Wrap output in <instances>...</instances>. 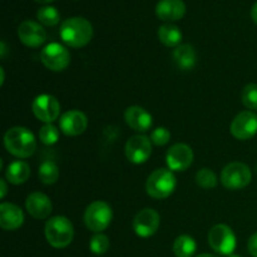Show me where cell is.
Masks as SVG:
<instances>
[{"mask_svg":"<svg viewBox=\"0 0 257 257\" xmlns=\"http://www.w3.org/2000/svg\"><path fill=\"white\" fill-rule=\"evenodd\" d=\"M38 22L45 27H54L60 22V14L58 9L50 5H44L37 12Z\"/></svg>","mask_w":257,"mask_h":257,"instance_id":"obj_25","label":"cell"},{"mask_svg":"<svg viewBox=\"0 0 257 257\" xmlns=\"http://www.w3.org/2000/svg\"><path fill=\"white\" fill-rule=\"evenodd\" d=\"M186 14V4L183 0H160L156 5V15L163 22H177Z\"/></svg>","mask_w":257,"mask_h":257,"instance_id":"obj_19","label":"cell"},{"mask_svg":"<svg viewBox=\"0 0 257 257\" xmlns=\"http://www.w3.org/2000/svg\"><path fill=\"white\" fill-rule=\"evenodd\" d=\"M230 132L238 141L251 140L257 135V115L252 110L238 113L231 122Z\"/></svg>","mask_w":257,"mask_h":257,"instance_id":"obj_11","label":"cell"},{"mask_svg":"<svg viewBox=\"0 0 257 257\" xmlns=\"http://www.w3.org/2000/svg\"><path fill=\"white\" fill-rule=\"evenodd\" d=\"M39 140L45 146L55 145L59 140V130L52 123H47L40 128Z\"/></svg>","mask_w":257,"mask_h":257,"instance_id":"obj_27","label":"cell"},{"mask_svg":"<svg viewBox=\"0 0 257 257\" xmlns=\"http://www.w3.org/2000/svg\"><path fill=\"white\" fill-rule=\"evenodd\" d=\"M40 60L47 69L62 72L70 64V53L60 43H50L40 53Z\"/></svg>","mask_w":257,"mask_h":257,"instance_id":"obj_8","label":"cell"},{"mask_svg":"<svg viewBox=\"0 0 257 257\" xmlns=\"http://www.w3.org/2000/svg\"><path fill=\"white\" fill-rule=\"evenodd\" d=\"M124 120L133 131L140 133H145L151 130L153 124V118L151 113H148L141 105H131L124 112Z\"/></svg>","mask_w":257,"mask_h":257,"instance_id":"obj_17","label":"cell"},{"mask_svg":"<svg viewBox=\"0 0 257 257\" xmlns=\"http://www.w3.org/2000/svg\"><path fill=\"white\" fill-rule=\"evenodd\" d=\"M60 38L70 48H83L92 40L93 25L82 17L68 18L60 25Z\"/></svg>","mask_w":257,"mask_h":257,"instance_id":"obj_1","label":"cell"},{"mask_svg":"<svg viewBox=\"0 0 257 257\" xmlns=\"http://www.w3.org/2000/svg\"><path fill=\"white\" fill-rule=\"evenodd\" d=\"M40 182L44 185H54L59 178V167L53 161H44L38 171Z\"/></svg>","mask_w":257,"mask_h":257,"instance_id":"obj_24","label":"cell"},{"mask_svg":"<svg viewBox=\"0 0 257 257\" xmlns=\"http://www.w3.org/2000/svg\"><path fill=\"white\" fill-rule=\"evenodd\" d=\"M247 250L252 257H257V232L253 233L247 242Z\"/></svg>","mask_w":257,"mask_h":257,"instance_id":"obj_31","label":"cell"},{"mask_svg":"<svg viewBox=\"0 0 257 257\" xmlns=\"http://www.w3.org/2000/svg\"><path fill=\"white\" fill-rule=\"evenodd\" d=\"M160 213L153 208H143L133 220V230L140 237H151L160 228Z\"/></svg>","mask_w":257,"mask_h":257,"instance_id":"obj_13","label":"cell"},{"mask_svg":"<svg viewBox=\"0 0 257 257\" xmlns=\"http://www.w3.org/2000/svg\"><path fill=\"white\" fill-rule=\"evenodd\" d=\"M193 151L190 146L185 143H176L166 153V162H167L168 170L173 172H183L188 170L193 163Z\"/></svg>","mask_w":257,"mask_h":257,"instance_id":"obj_12","label":"cell"},{"mask_svg":"<svg viewBox=\"0 0 257 257\" xmlns=\"http://www.w3.org/2000/svg\"><path fill=\"white\" fill-rule=\"evenodd\" d=\"M0 73H2V79H0V85L4 84V80H5V72H4V68H0Z\"/></svg>","mask_w":257,"mask_h":257,"instance_id":"obj_35","label":"cell"},{"mask_svg":"<svg viewBox=\"0 0 257 257\" xmlns=\"http://www.w3.org/2000/svg\"><path fill=\"white\" fill-rule=\"evenodd\" d=\"M251 18H252L253 23L257 24V2L253 4L252 9H251Z\"/></svg>","mask_w":257,"mask_h":257,"instance_id":"obj_33","label":"cell"},{"mask_svg":"<svg viewBox=\"0 0 257 257\" xmlns=\"http://www.w3.org/2000/svg\"><path fill=\"white\" fill-rule=\"evenodd\" d=\"M228 257H242V256H240V255H236V253H232V255H230Z\"/></svg>","mask_w":257,"mask_h":257,"instance_id":"obj_38","label":"cell"},{"mask_svg":"<svg viewBox=\"0 0 257 257\" xmlns=\"http://www.w3.org/2000/svg\"><path fill=\"white\" fill-rule=\"evenodd\" d=\"M197 250L195 238L188 235H181L173 242V253L176 257H193Z\"/></svg>","mask_w":257,"mask_h":257,"instance_id":"obj_23","label":"cell"},{"mask_svg":"<svg viewBox=\"0 0 257 257\" xmlns=\"http://www.w3.org/2000/svg\"><path fill=\"white\" fill-rule=\"evenodd\" d=\"M0 48H2V49H0V54H2V57L4 58L5 52H7V48H5V43L4 42L0 43Z\"/></svg>","mask_w":257,"mask_h":257,"instance_id":"obj_34","label":"cell"},{"mask_svg":"<svg viewBox=\"0 0 257 257\" xmlns=\"http://www.w3.org/2000/svg\"><path fill=\"white\" fill-rule=\"evenodd\" d=\"M208 245L215 252L220 253V255H232L236 245H237L235 232L230 226L225 225V223L215 225L208 231Z\"/></svg>","mask_w":257,"mask_h":257,"instance_id":"obj_7","label":"cell"},{"mask_svg":"<svg viewBox=\"0 0 257 257\" xmlns=\"http://www.w3.org/2000/svg\"><path fill=\"white\" fill-rule=\"evenodd\" d=\"M170 140H171V133L170 131L165 127L156 128V130H153L152 133H151V142H152L153 145L158 146V147H161V146H166L168 142H170Z\"/></svg>","mask_w":257,"mask_h":257,"instance_id":"obj_30","label":"cell"},{"mask_svg":"<svg viewBox=\"0 0 257 257\" xmlns=\"http://www.w3.org/2000/svg\"><path fill=\"white\" fill-rule=\"evenodd\" d=\"M0 186H2V190H0V197L4 198L8 193V186L4 178H0Z\"/></svg>","mask_w":257,"mask_h":257,"instance_id":"obj_32","label":"cell"},{"mask_svg":"<svg viewBox=\"0 0 257 257\" xmlns=\"http://www.w3.org/2000/svg\"><path fill=\"white\" fill-rule=\"evenodd\" d=\"M217 176L210 168H201L196 173V183L203 190H212L217 186Z\"/></svg>","mask_w":257,"mask_h":257,"instance_id":"obj_26","label":"cell"},{"mask_svg":"<svg viewBox=\"0 0 257 257\" xmlns=\"http://www.w3.org/2000/svg\"><path fill=\"white\" fill-rule=\"evenodd\" d=\"M112 218V207L105 201H94L85 208L84 223L92 232L102 233L110 225Z\"/></svg>","mask_w":257,"mask_h":257,"instance_id":"obj_5","label":"cell"},{"mask_svg":"<svg viewBox=\"0 0 257 257\" xmlns=\"http://www.w3.org/2000/svg\"><path fill=\"white\" fill-rule=\"evenodd\" d=\"M241 102L247 109H257V84L250 83L243 88L241 93Z\"/></svg>","mask_w":257,"mask_h":257,"instance_id":"obj_28","label":"cell"},{"mask_svg":"<svg viewBox=\"0 0 257 257\" xmlns=\"http://www.w3.org/2000/svg\"><path fill=\"white\" fill-rule=\"evenodd\" d=\"M7 181L12 185H23L30 177V167L24 161H14L10 163L5 172Z\"/></svg>","mask_w":257,"mask_h":257,"instance_id":"obj_21","label":"cell"},{"mask_svg":"<svg viewBox=\"0 0 257 257\" xmlns=\"http://www.w3.org/2000/svg\"><path fill=\"white\" fill-rule=\"evenodd\" d=\"M252 180L250 167L242 162H231L221 172V183L230 191H238L247 187Z\"/></svg>","mask_w":257,"mask_h":257,"instance_id":"obj_6","label":"cell"},{"mask_svg":"<svg viewBox=\"0 0 257 257\" xmlns=\"http://www.w3.org/2000/svg\"><path fill=\"white\" fill-rule=\"evenodd\" d=\"M124 153L127 160L135 165H142L147 162L152 155V142L151 138L145 135L132 136L127 141L124 147Z\"/></svg>","mask_w":257,"mask_h":257,"instance_id":"obj_10","label":"cell"},{"mask_svg":"<svg viewBox=\"0 0 257 257\" xmlns=\"http://www.w3.org/2000/svg\"><path fill=\"white\" fill-rule=\"evenodd\" d=\"M24 223V212L19 206L10 202L0 205V227L5 231H15Z\"/></svg>","mask_w":257,"mask_h":257,"instance_id":"obj_18","label":"cell"},{"mask_svg":"<svg viewBox=\"0 0 257 257\" xmlns=\"http://www.w3.org/2000/svg\"><path fill=\"white\" fill-rule=\"evenodd\" d=\"M60 131L68 137H77L85 132L88 127V118L83 112L77 109L68 110L60 115Z\"/></svg>","mask_w":257,"mask_h":257,"instance_id":"obj_15","label":"cell"},{"mask_svg":"<svg viewBox=\"0 0 257 257\" xmlns=\"http://www.w3.org/2000/svg\"><path fill=\"white\" fill-rule=\"evenodd\" d=\"M158 39L165 47L177 48L182 42V32L175 24H163L158 28Z\"/></svg>","mask_w":257,"mask_h":257,"instance_id":"obj_22","label":"cell"},{"mask_svg":"<svg viewBox=\"0 0 257 257\" xmlns=\"http://www.w3.org/2000/svg\"><path fill=\"white\" fill-rule=\"evenodd\" d=\"M33 114L40 122L53 123L59 118L60 114V103L54 95L40 94L34 98L32 103Z\"/></svg>","mask_w":257,"mask_h":257,"instance_id":"obj_9","label":"cell"},{"mask_svg":"<svg viewBox=\"0 0 257 257\" xmlns=\"http://www.w3.org/2000/svg\"><path fill=\"white\" fill-rule=\"evenodd\" d=\"M172 59L181 70H192L197 64V53L191 44H181L173 49Z\"/></svg>","mask_w":257,"mask_h":257,"instance_id":"obj_20","label":"cell"},{"mask_svg":"<svg viewBox=\"0 0 257 257\" xmlns=\"http://www.w3.org/2000/svg\"><path fill=\"white\" fill-rule=\"evenodd\" d=\"M35 2L39 3V4H49V3L55 2V0H35Z\"/></svg>","mask_w":257,"mask_h":257,"instance_id":"obj_36","label":"cell"},{"mask_svg":"<svg viewBox=\"0 0 257 257\" xmlns=\"http://www.w3.org/2000/svg\"><path fill=\"white\" fill-rule=\"evenodd\" d=\"M25 208L32 217L44 220L50 216L53 205L50 198L43 192H33L25 200Z\"/></svg>","mask_w":257,"mask_h":257,"instance_id":"obj_16","label":"cell"},{"mask_svg":"<svg viewBox=\"0 0 257 257\" xmlns=\"http://www.w3.org/2000/svg\"><path fill=\"white\" fill-rule=\"evenodd\" d=\"M4 146L8 152L17 158H28L37 150V140L32 131L25 127H13L4 136Z\"/></svg>","mask_w":257,"mask_h":257,"instance_id":"obj_2","label":"cell"},{"mask_svg":"<svg viewBox=\"0 0 257 257\" xmlns=\"http://www.w3.org/2000/svg\"><path fill=\"white\" fill-rule=\"evenodd\" d=\"M20 42L30 48H38L47 40V32L40 23L34 20H24L18 28Z\"/></svg>","mask_w":257,"mask_h":257,"instance_id":"obj_14","label":"cell"},{"mask_svg":"<svg viewBox=\"0 0 257 257\" xmlns=\"http://www.w3.org/2000/svg\"><path fill=\"white\" fill-rule=\"evenodd\" d=\"M44 235L52 247L64 248L72 243L74 227L69 218L65 216H54L45 223Z\"/></svg>","mask_w":257,"mask_h":257,"instance_id":"obj_3","label":"cell"},{"mask_svg":"<svg viewBox=\"0 0 257 257\" xmlns=\"http://www.w3.org/2000/svg\"><path fill=\"white\" fill-rule=\"evenodd\" d=\"M196 257H220V256L211 255V253H202V255H198V256H196Z\"/></svg>","mask_w":257,"mask_h":257,"instance_id":"obj_37","label":"cell"},{"mask_svg":"<svg viewBox=\"0 0 257 257\" xmlns=\"http://www.w3.org/2000/svg\"><path fill=\"white\" fill-rule=\"evenodd\" d=\"M109 238L103 233H95L89 242V248L94 255H104L109 250Z\"/></svg>","mask_w":257,"mask_h":257,"instance_id":"obj_29","label":"cell"},{"mask_svg":"<svg viewBox=\"0 0 257 257\" xmlns=\"http://www.w3.org/2000/svg\"><path fill=\"white\" fill-rule=\"evenodd\" d=\"M176 186L177 181L172 171L168 168H157L148 176L146 191L148 196L155 200H165L175 192Z\"/></svg>","mask_w":257,"mask_h":257,"instance_id":"obj_4","label":"cell"}]
</instances>
